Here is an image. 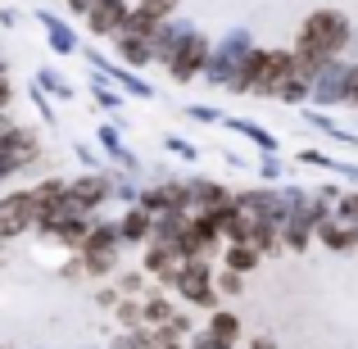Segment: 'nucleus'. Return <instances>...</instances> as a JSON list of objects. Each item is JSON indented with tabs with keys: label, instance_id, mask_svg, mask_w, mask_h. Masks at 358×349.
<instances>
[{
	"label": "nucleus",
	"instance_id": "nucleus-30",
	"mask_svg": "<svg viewBox=\"0 0 358 349\" xmlns=\"http://www.w3.org/2000/svg\"><path fill=\"white\" fill-rule=\"evenodd\" d=\"M141 177L122 173V168H114V204H122V209H131V204H141Z\"/></svg>",
	"mask_w": 358,
	"mask_h": 349
},
{
	"label": "nucleus",
	"instance_id": "nucleus-43",
	"mask_svg": "<svg viewBox=\"0 0 358 349\" xmlns=\"http://www.w3.org/2000/svg\"><path fill=\"white\" fill-rule=\"evenodd\" d=\"M96 304H100V308H109V313H114V308L122 304V295H118L114 281H100V286H96Z\"/></svg>",
	"mask_w": 358,
	"mask_h": 349
},
{
	"label": "nucleus",
	"instance_id": "nucleus-9",
	"mask_svg": "<svg viewBox=\"0 0 358 349\" xmlns=\"http://www.w3.org/2000/svg\"><path fill=\"white\" fill-rule=\"evenodd\" d=\"M182 263H186V254H182V245H173V241H150L145 250H141V268L150 272V281H155L159 290H173Z\"/></svg>",
	"mask_w": 358,
	"mask_h": 349
},
{
	"label": "nucleus",
	"instance_id": "nucleus-5",
	"mask_svg": "<svg viewBox=\"0 0 358 349\" xmlns=\"http://www.w3.org/2000/svg\"><path fill=\"white\" fill-rule=\"evenodd\" d=\"M209 55H213V36L204 32V27H195V32L182 41V50L173 55V64H168L164 73L177 82V87H186V82H204V69H209Z\"/></svg>",
	"mask_w": 358,
	"mask_h": 349
},
{
	"label": "nucleus",
	"instance_id": "nucleus-33",
	"mask_svg": "<svg viewBox=\"0 0 358 349\" xmlns=\"http://www.w3.org/2000/svg\"><path fill=\"white\" fill-rule=\"evenodd\" d=\"M114 322L122 332H141V327H145V304H141V299H122L114 308Z\"/></svg>",
	"mask_w": 358,
	"mask_h": 349
},
{
	"label": "nucleus",
	"instance_id": "nucleus-24",
	"mask_svg": "<svg viewBox=\"0 0 358 349\" xmlns=\"http://www.w3.org/2000/svg\"><path fill=\"white\" fill-rule=\"evenodd\" d=\"M91 100H96V109H100V114H109V118H118L122 105H127V96H122L109 78H100V73H91Z\"/></svg>",
	"mask_w": 358,
	"mask_h": 349
},
{
	"label": "nucleus",
	"instance_id": "nucleus-47",
	"mask_svg": "<svg viewBox=\"0 0 358 349\" xmlns=\"http://www.w3.org/2000/svg\"><path fill=\"white\" fill-rule=\"evenodd\" d=\"M105 349H141V341H136V332H118Z\"/></svg>",
	"mask_w": 358,
	"mask_h": 349
},
{
	"label": "nucleus",
	"instance_id": "nucleus-12",
	"mask_svg": "<svg viewBox=\"0 0 358 349\" xmlns=\"http://www.w3.org/2000/svg\"><path fill=\"white\" fill-rule=\"evenodd\" d=\"M96 145H100V155L109 159L114 168H122V173H131V177H141V155L122 141V122L118 118H105L96 127Z\"/></svg>",
	"mask_w": 358,
	"mask_h": 349
},
{
	"label": "nucleus",
	"instance_id": "nucleus-44",
	"mask_svg": "<svg viewBox=\"0 0 358 349\" xmlns=\"http://www.w3.org/2000/svg\"><path fill=\"white\" fill-rule=\"evenodd\" d=\"M59 277H64V281H78V277H87V268H82V254H69V259L59 263Z\"/></svg>",
	"mask_w": 358,
	"mask_h": 349
},
{
	"label": "nucleus",
	"instance_id": "nucleus-41",
	"mask_svg": "<svg viewBox=\"0 0 358 349\" xmlns=\"http://www.w3.org/2000/svg\"><path fill=\"white\" fill-rule=\"evenodd\" d=\"M295 164H308V168H322V173H331L336 155H327V150H295Z\"/></svg>",
	"mask_w": 358,
	"mask_h": 349
},
{
	"label": "nucleus",
	"instance_id": "nucleus-20",
	"mask_svg": "<svg viewBox=\"0 0 358 349\" xmlns=\"http://www.w3.org/2000/svg\"><path fill=\"white\" fill-rule=\"evenodd\" d=\"M222 127H227V131H236L241 141H250V145L259 150V155H281V141L272 136V131L263 127V122H254V118H241V114H227V122H222Z\"/></svg>",
	"mask_w": 358,
	"mask_h": 349
},
{
	"label": "nucleus",
	"instance_id": "nucleus-38",
	"mask_svg": "<svg viewBox=\"0 0 358 349\" xmlns=\"http://www.w3.org/2000/svg\"><path fill=\"white\" fill-rule=\"evenodd\" d=\"M73 155H78V164H87L82 173H100V164H109V159L100 155V145H87V141H78V145H73Z\"/></svg>",
	"mask_w": 358,
	"mask_h": 349
},
{
	"label": "nucleus",
	"instance_id": "nucleus-52",
	"mask_svg": "<svg viewBox=\"0 0 358 349\" xmlns=\"http://www.w3.org/2000/svg\"><path fill=\"white\" fill-rule=\"evenodd\" d=\"M168 349H191V345H168Z\"/></svg>",
	"mask_w": 358,
	"mask_h": 349
},
{
	"label": "nucleus",
	"instance_id": "nucleus-49",
	"mask_svg": "<svg viewBox=\"0 0 358 349\" xmlns=\"http://www.w3.org/2000/svg\"><path fill=\"white\" fill-rule=\"evenodd\" d=\"M341 59L358 64V23H354V36H350V45H345V55H341Z\"/></svg>",
	"mask_w": 358,
	"mask_h": 349
},
{
	"label": "nucleus",
	"instance_id": "nucleus-10",
	"mask_svg": "<svg viewBox=\"0 0 358 349\" xmlns=\"http://www.w3.org/2000/svg\"><path fill=\"white\" fill-rule=\"evenodd\" d=\"M36 227V200H32V186L27 191H9L0 200V241H18Z\"/></svg>",
	"mask_w": 358,
	"mask_h": 349
},
{
	"label": "nucleus",
	"instance_id": "nucleus-46",
	"mask_svg": "<svg viewBox=\"0 0 358 349\" xmlns=\"http://www.w3.org/2000/svg\"><path fill=\"white\" fill-rule=\"evenodd\" d=\"M96 5H100V0H64V9H69L73 18H82V23H87V14H91Z\"/></svg>",
	"mask_w": 358,
	"mask_h": 349
},
{
	"label": "nucleus",
	"instance_id": "nucleus-37",
	"mask_svg": "<svg viewBox=\"0 0 358 349\" xmlns=\"http://www.w3.org/2000/svg\"><path fill=\"white\" fill-rule=\"evenodd\" d=\"M27 96H32V105H36V114H41L45 127H55V122H59V109H55V100L45 96V91L36 87V82H32V91H27Z\"/></svg>",
	"mask_w": 358,
	"mask_h": 349
},
{
	"label": "nucleus",
	"instance_id": "nucleus-6",
	"mask_svg": "<svg viewBox=\"0 0 358 349\" xmlns=\"http://www.w3.org/2000/svg\"><path fill=\"white\" fill-rule=\"evenodd\" d=\"M141 209L164 218V213H191V182L186 177H159L141 186Z\"/></svg>",
	"mask_w": 358,
	"mask_h": 349
},
{
	"label": "nucleus",
	"instance_id": "nucleus-15",
	"mask_svg": "<svg viewBox=\"0 0 358 349\" xmlns=\"http://www.w3.org/2000/svg\"><path fill=\"white\" fill-rule=\"evenodd\" d=\"M186 182H191V209H213V213L236 209V191L227 182H213V177H186Z\"/></svg>",
	"mask_w": 358,
	"mask_h": 349
},
{
	"label": "nucleus",
	"instance_id": "nucleus-31",
	"mask_svg": "<svg viewBox=\"0 0 358 349\" xmlns=\"http://www.w3.org/2000/svg\"><path fill=\"white\" fill-rule=\"evenodd\" d=\"M254 164H259V182H263V186H281V182H290V164H286L281 155H259Z\"/></svg>",
	"mask_w": 358,
	"mask_h": 349
},
{
	"label": "nucleus",
	"instance_id": "nucleus-26",
	"mask_svg": "<svg viewBox=\"0 0 358 349\" xmlns=\"http://www.w3.org/2000/svg\"><path fill=\"white\" fill-rule=\"evenodd\" d=\"M222 268L241 272V277H250V272L263 268V254L254 250V245H222Z\"/></svg>",
	"mask_w": 358,
	"mask_h": 349
},
{
	"label": "nucleus",
	"instance_id": "nucleus-32",
	"mask_svg": "<svg viewBox=\"0 0 358 349\" xmlns=\"http://www.w3.org/2000/svg\"><path fill=\"white\" fill-rule=\"evenodd\" d=\"M290 50H295V45H290ZM336 59H341V55H336ZM327 64H331V55H317V50H295V73L304 82H313L317 73L327 69Z\"/></svg>",
	"mask_w": 358,
	"mask_h": 349
},
{
	"label": "nucleus",
	"instance_id": "nucleus-1",
	"mask_svg": "<svg viewBox=\"0 0 358 349\" xmlns=\"http://www.w3.org/2000/svg\"><path fill=\"white\" fill-rule=\"evenodd\" d=\"M290 78H299L295 73V50H281L277 45V50H254L227 91L231 96H254V100H277Z\"/></svg>",
	"mask_w": 358,
	"mask_h": 349
},
{
	"label": "nucleus",
	"instance_id": "nucleus-21",
	"mask_svg": "<svg viewBox=\"0 0 358 349\" xmlns=\"http://www.w3.org/2000/svg\"><path fill=\"white\" fill-rule=\"evenodd\" d=\"M114 55H118V64L122 69H150L155 64V50H150V36H141V32H122L118 41H114Z\"/></svg>",
	"mask_w": 358,
	"mask_h": 349
},
{
	"label": "nucleus",
	"instance_id": "nucleus-8",
	"mask_svg": "<svg viewBox=\"0 0 358 349\" xmlns=\"http://www.w3.org/2000/svg\"><path fill=\"white\" fill-rule=\"evenodd\" d=\"M82 55H87L91 73H100V78H109V82H114V87H118V91H122L127 100H155V96H159V91L150 87V78H141L136 69H122L118 59H105L100 50H82Z\"/></svg>",
	"mask_w": 358,
	"mask_h": 349
},
{
	"label": "nucleus",
	"instance_id": "nucleus-4",
	"mask_svg": "<svg viewBox=\"0 0 358 349\" xmlns=\"http://www.w3.org/2000/svg\"><path fill=\"white\" fill-rule=\"evenodd\" d=\"M173 295L177 304H191V308H204V313H213L218 308V263L213 259H186L182 272H177L173 281Z\"/></svg>",
	"mask_w": 358,
	"mask_h": 349
},
{
	"label": "nucleus",
	"instance_id": "nucleus-17",
	"mask_svg": "<svg viewBox=\"0 0 358 349\" xmlns=\"http://www.w3.org/2000/svg\"><path fill=\"white\" fill-rule=\"evenodd\" d=\"M177 9H182V0H131V18H127V32H141L150 36L159 23H168V18H177Z\"/></svg>",
	"mask_w": 358,
	"mask_h": 349
},
{
	"label": "nucleus",
	"instance_id": "nucleus-36",
	"mask_svg": "<svg viewBox=\"0 0 358 349\" xmlns=\"http://www.w3.org/2000/svg\"><path fill=\"white\" fill-rule=\"evenodd\" d=\"M218 295L222 299H241L245 295V277L231 272V268H222V263H218Z\"/></svg>",
	"mask_w": 358,
	"mask_h": 349
},
{
	"label": "nucleus",
	"instance_id": "nucleus-18",
	"mask_svg": "<svg viewBox=\"0 0 358 349\" xmlns=\"http://www.w3.org/2000/svg\"><path fill=\"white\" fill-rule=\"evenodd\" d=\"M118 236H122V250H145L155 241V213H145L141 204L118 213Z\"/></svg>",
	"mask_w": 358,
	"mask_h": 349
},
{
	"label": "nucleus",
	"instance_id": "nucleus-27",
	"mask_svg": "<svg viewBox=\"0 0 358 349\" xmlns=\"http://www.w3.org/2000/svg\"><path fill=\"white\" fill-rule=\"evenodd\" d=\"M87 236H91V218H73V222H64L59 232H50L45 241H50V245H59V250H69V254H82Z\"/></svg>",
	"mask_w": 358,
	"mask_h": 349
},
{
	"label": "nucleus",
	"instance_id": "nucleus-39",
	"mask_svg": "<svg viewBox=\"0 0 358 349\" xmlns=\"http://www.w3.org/2000/svg\"><path fill=\"white\" fill-rule=\"evenodd\" d=\"M182 114L195 118V122H213V127H222V122H227V114H222L218 105H182Z\"/></svg>",
	"mask_w": 358,
	"mask_h": 349
},
{
	"label": "nucleus",
	"instance_id": "nucleus-7",
	"mask_svg": "<svg viewBox=\"0 0 358 349\" xmlns=\"http://www.w3.org/2000/svg\"><path fill=\"white\" fill-rule=\"evenodd\" d=\"M69 200L78 204L87 218H100V209H105V204H114V168L69 177Z\"/></svg>",
	"mask_w": 358,
	"mask_h": 349
},
{
	"label": "nucleus",
	"instance_id": "nucleus-42",
	"mask_svg": "<svg viewBox=\"0 0 358 349\" xmlns=\"http://www.w3.org/2000/svg\"><path fill=\"white\" fill-rule=\"evenodd\" d=\"M191 349H236V345H227V341H218V336L209 332V327H200V332L191 336V341H186Z\"/></svg>",
	"mask_w": 358,
	"mask_h": 349
},
{
	"label": "nucleus",
	"instance_id": "nucleus-25",
	"mask_svg": "<svg viewBox=\"0 0 358 349\" xmlns=\"http://www.w3.org/2000/svg\"><path fill=\"white\" fill-rule=\"evenodd\" d=\"M141 304H145V327H164L168 318H173L177 308H182V304H177V295H173V290H159V286L150 290V295L141 299Z\"/></svg>",
	"mask_w": 358,
	"mask_h": 349
},
{
	"label": "nucleus",
	"instance_id": "nucleus-14",
	"mask_svg": "<svg viewBox=\"0 0 358 349\" xmlns=\"http://www.w3.org/2000/svg\"><path fill=\"white\" fill-rule=\"evenodd\" d=\"M191 32H195L191 18H168V23H159L155 32H150V50H155V64H159V69H168V64H173V55L182 50V41Z\"/></svg>",
	"mask_w": 358,
	"mask_h": 349
},
{
	"label": "nucleus",
	"instance_id": "nucleus-28",
	"mask_svg": "<svg viewBox=\"0 0 358 349\" xmlns=\"http://www.w3.org/2000/svg\"><path fill=\"white\" fill-rule=\"evenodd\" d=\"M114 286H118V295H122V299H145L150 290H155V281H150V272H145V268H118Z\"/></svg>",
	"mask_w": 358,
	"mask_h": 349
},
{
	"label": "nucleus",
	"instance_id": "nucleus-19",
	"mask_svg": "<svg viewBox=\"0 0 358 349\" xmlns=\"http://www.w3.org/2000/svg\"><path fill=\"white\" fill-rule=\"evenodd\" d=\"M317 245L331 250V254H354L358 250V227H354V222H341L331 213V218L317 222Z\"/></svg>",
	"mask_w": 358,
	"mask_h": 349
},
{
	"label": "nucleus",
	"instance_id": "nucleus-23",
	"mask_svg": "<svg viewBox=\"0 0 358 349\" xmlns=\"http://www.w3.org/2000/svg\"><path fill=\"white\" fill-rule=\"evenodd\" d=\"M204 327H209L218 341H227V345H241V341H245V322H241L236 308H222V304H218L209 318H204Z\"/></svg>",
	"mask_w": 358,
	"mask_h": 349
},
{
	"label": "nucleus",
	"instance_id": "nucleus-51",
	"mask_svg": "<svg viewBox=\"0 0 358 349\" xmlns=\"http://www.w3.org/2000/svg\"><path fill=\"white\" fill-rule=\"evenodd\" d=\"M250 349H277V341H268V336H254Z\"/></svg>",
	"mask_w": 358,
	"mask_h": 349
},
{
	"label": "nucleus",
	"instance_id": "nucleus-3",
	"mask_svg": "<svg viewBox=\"0 0 358 349\" xmlns=\"http://www.w3.org/2000/svg\"><path fill=\"white\" fill-rule=\"evenodd\" d=\"M254 50H259V45H254L250 27H231V32H222L218 41H213V55H209V69H204V82H209V87H222V91H227Z\"/></svg>",
	"mask_w": 358,
	"mask_h": 349
},
{
	"label": "nucleus",
	"instance_id": "nucleus-11",
	"mask_svg": "<svg viewBox=\"0 0 358 349\" xmlns=\"http://www.w3.org/2000/svg\"><path fill=\"white\" fill-rule=\"evenodd\" d=\"M345 96H350V59H331L313 78V100H308V105L331 114L336 105H345Z\"/></svg>",
	"mask_w": 358,
	"mask_h": 349
},
{
	"label": "nucleus",
	"instance_id": "nucleus-22",
	"mask_svg": "<svg viewBox=\"0 0 358 349\" xmlns=\"http://www.w3.org/2000/svg\"><path fill=\"white\" fill-rule=\"evenodd\" d=\"M32 82L55 100V105H69V100H78V87H73V78H64V73H59V69H50V64H41Z\"/></svg>",
	"mask_w": 358,
	"mask_h": 349
},
{
	"label": "nucleus",
	"instance_id": "nucleus-40",
	"mask_svg": "<svg viewBox=\"0 0 358 349\" xmlns=\"http://www.w3.org/2000/svg\"><path fill=\"white\" fill-rule=\"evenodd\" d=\"M336 218H341V222H354V227H358V186H350V191L336 200Z\"/></svg>",
	"mask_w": 358,
	"mask_h": 349
},
{
	"label": "nucleus",
	"instance_id": "nucleus-13",
	"mask_svg": "<svg viewBox=\"0 0 358 349\" xmlns=\"http://www.w3.org/2000/svg\"><path fill=\"white\" fill-rule=\"evenodd\" d=\"M127 18H131V0H100L87 14V32L96 41H118L127 32Z\"/></svg>",
	"mask_w": 358,
	"mask_h": 349
},
{
	"label": "nucleus",
	"instance_id": "nucleus-34",
	"mask_svg": "<svg viewBox=\"0 0 358 349\" xmlns=\"http://www.w3.org/2000/svg\"><path fill=\"white\" fill-rule=\"evenodd\" d=\"M281 105H290V109H308V100H313V82H304V78H290L286 82V91H281Z\"/></svg>",
	"mask_w": 358,
	"mask_h": 349
},
{
	"label": "nucleus",
	"instance_id": "nucleus-16",
	"mask_svg": "<svg viewBox=\"0 0 358 349\" xmlns=\"http://www.w3.org/2000/svg\"><path fill=\"white\" fill-rule=\"evenodd\" d=\"M36 27L45 32V45H50L55 55H64V59L82 55V41H78V32H73V23H64L55 9H36Z\"/></svg>",
	"mask_w": 358,
	"mask_h": 349
},
{
	"label": "nucleus",
	"instance_id": "nucleus-2",
	"mask_svg": "<svg viewBox=\"0 0 358 349\" xmlns=\"http://www.w3.org/2000/svg\"><path fill=\"white\" fill-rule=\"evenodd\" d=\"M350 36H354V18L345 14V9H336V5H322L299 23L295 50H317V55H331L336 59V55H345Z\"/></svg>",
	"mask_w": 358,
	"mask_h": 349
},
{
	"label": "nucleus",
	"instance_id": "nucleus-35",
	"mask_svg": "<svg viewBox=\"0 0 358 349\" xmlns=\"http://www.w3.org/2000/svg\"><path fill=\"white\" fill-rule=\"evenodd\" d=\"M164 150L173 159H186V164H200V145L195 141H186V136H177V131H168L164 136Z\"/></svg>",
	"mask_w": 358,
	"mask_h": 349
},
{
	"label": "nucleus",
	"instance_id": "nucleus-48",
	"mask_svg": "<svg viewBox=\"0 0 358 349\" xmlns=\"http://www.w3.org/2000/svg\"><path fill=\"white\" fill-rule=\"evenodd\" d=\"M345 105L358 109V64H350V96H345Z\"/></svg>",
	"mask_w": 358,
	"mask_h": 349
},
{
	"label": "nucleus",
	"instance_id": "nucleus-29",
	"mask_svg": "<svg viewBox=\"0 0 358 349\" xmlns=\"http://www.w3.org/2000/svg\"><path fill=\"white\" fill-rule=\"evenodd\" d=\"M64 195H69V177H45V182L32 186V200H36V213L50 209V204H59Z\"/></svg>",
	"mask_w": 358,
	"mask_h": 349
},
{
	"label": "nucleus",
	"instance_id": "nucleus-45",
	"mask_svg": "<svg viewBox=\"0 0 358 349\" xmlns=\"http://www.w3.org/2000/svg\"><path fill=\"white\" fill-rule=\"evenodd\" d=\"M331 177H341L345 186H358V164H345V159H336V164H331Z\"/></svg>",
	"mask_w": 358,
	"mask_h": 349
},
{
	"label": "nucleus",
	"instance_id": "nucleus-50",
	"mask_svg": "<svg viewBox=\"0 0 358 349\" xmlns=\"http://www.w3.org/2000/svg\"><path fill=\"white\" fill-rule=\"evenodd\" d=\"M0 27H18V9H9V5L0 9Z\"/></svg>",
	"mask_w": 358,
	"mask_h": 349
}]
</instances>
